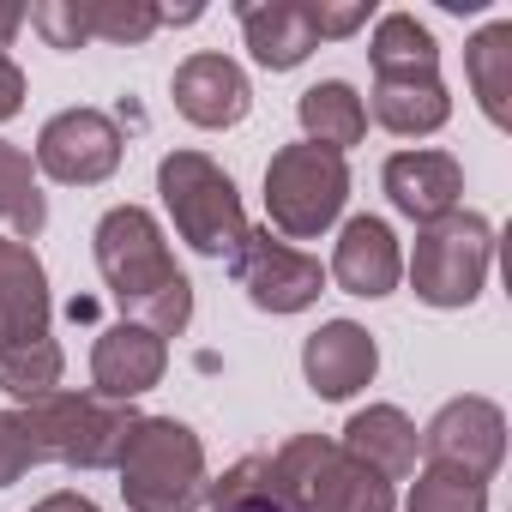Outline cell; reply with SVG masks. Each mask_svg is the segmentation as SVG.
Returning <instances> with one entry per match:
<instances>
[{"label": "cell", "instance_id": "obj_1", "mask_svg": "<svg viewBox=\"0 0 512 512\" xmlns=\"http://www.w3.org/2000/svg\"><path fill=\"white\" fill-rule=\"evenodd\" d=\"M97 272L109 284V296L121 302V314L157 338L187 332L193 320V284L175 266V253L157 229V217L145 205H115L97 223Z\"/></svg>", "mask_w": 512, "mask_h": 512}, {"label": "cell", "instance_id": "obj_2", "mask_svg": "<svg viewBox=\"0 0 512 512\" xmlns=\"http://www.w3.org/2000/svg\"><path fill=\"white\" fill-rule=\"evenodd\" d=\"M127 512H199L205 506V446L175 416H139L121 452Z\"/></svg>", "mask_w": 512, "mask_h": 512}, {"label": "cell", "instance_id": "obj_3", "mask_svg": "<svg viewBox=\"0 0 512 512\" xmlns=\"http://www.w3.org/2000/svg\"><path fill=\"white\" fill-rule=\"evenodd\" d=\"M19 416H25V434L37 440V452L55 464H73V470H115L139 428L133 404H109L97 392H49V398L25 404Z\"/></svg>", "mask_w": 512, "mask_h": 512}, {"label": "cell", "instance_id": "obj_4", "mask_svg": "<svg viewBox=\"0 0 512 512\" xmlns=\"http://www.w3.org/2000/svg\"><path fill=\"white\" fill-rule=\"evenodd\" d=\"M278 482L296 512H392L398 494L386 476H374L362 458H350L326 434H296L272 452Z\"/></svg>", "mask_w": 512, "mask_h": 512}, {"label": "cell", "instance_id": "obj_5", "mask_svg": "<svg viewBox=\"0 0 512 512\" xmlns=\"http://www.w3.org/2000/svg\"><path fill=\"white\" fill-rule=\"evenodd\" d=\"M157 193L181 229V241L205 260H229L247 235V211H241V193L235 181L205 157V151H169L157 163Z\"/></svg>", "mask_w": 512, "mask_h": 512}, {"label": "cell", "instance_id": "obj_6", "mask_svg": "<svg viewBox=\"0 0 512 512\" xmlns=\"http://www.w3.org/2000/svg\"><path fill=\"white\" fill-rule=\"evenodd\" d=\"M344 199H350V163L326 145L302 139L266 163V211H272V229L290 241H314L320 229H332Z\"/></svg>", "mask_w": 512, "mask_h": 512}, {"label": "cell", "instance_id": "obj_7", "mask_svg": "<svg viewBox=\"0 0 512 512\" xmlns=\"http://www.w3.org/2000/svg\"><path fill=\"white\" fill-rule=\"evenodd\" d=\"M494 260V229L476 211H452L440 223H422L416 253H410V284L428 308H470L482 296Z\"/></svg>", "mask_w": 512, "mask_h": 512}, {"label": "cell", "instance_id": "obj_8", "mask_svg": "<svg viewBox=\"0 0 512 512\" xmlns=\"http://www.w3.org/2000/svg\"><path fill=\"white\" fill-rule=\"evenodd\" d=\"M229 272H235V284L247 290V302L260 314H302L326 290L320 260H308L302 247L278 241L272 229H247L241 247L229 253Z\"/></svg>", "mask_w": 512, "mask_h": 512}, {"label": "cell", "instance_id": "obj_9", "mask_svg": "<svg viewBox=\"0 0 512 512\" xmlns=\"http://www.w3.org/2000/svg\"><path fill=\"white\" fill-rule=\"evenodd\" d=\"M37 169L67 187H97L121 169V127L103 109H61L37 133Z\"/></svg>", "mask_w": 512, "mask_h": 512}, {"label": "cell", "instance_id": "obj_10", "mask_svg": "<svg viewBox=\"0 0 512 512\" xmlns=\"http://www.w3.org/2000/svg\"><path fill=\"white\" fill-rule=\"evenodd\" d=\"M422 446H428V464H446V470H464V476L488 482L506 458V416L488 398H452L422 428Z\"/></svg>", "mask_w": 512, "mask_h": 512}, {"label": "cell", "instance_id": "obj_11", "mask_svg": "<svg viewBox=\"0 0 512 512\" xmlns=\"http://www.w3.org/2000/svg\"><path fill=\"white\" fill-rule=\"evenodd\" d=\"M169 97H175V109H181L193 127H235V121H247V109H253L247 73H241L229 55H187V61L175 67Z\"/></svg>", "mask_w": 512, "mask_h": 512}, {"label": "cell", "instance_id": "obj_12", "mask_svg": "<svg viewBox=\"0 0 512 512\" xmlns=\"http://www.w3.org/2000/svg\"><path fill=\"white\" fill-rule=\"evenodd\" d=\"M163 362H169L163 338L145 332V326H133V320H121V326H109V332L97 338V350H91V386H97V398H109V404H133L139 392H151V386L163 380Z\"/></svg>", "mask_w": 512, "mask_h": 512}, {"label": "cell", "instance_id": "obj_13", "mask_svg": "<svg viewBox=\"0 0 512 512\" xmlns=\"http://www.w3.org/2000/svg\"><path fill=\"white\" fill-rule=\"evenodd\" d=\"M374 368H380V350H374V338H368L356 320H326V326L302 344V374H308V386H314L320 398H350V392H362V386L374 380Z\"/></svg>", "mask_w": 512, "mask_h": 512}, {"label": "cell", "instance_id": "obj_14", "mask_svg": "<svg viewBox=\"0 0 512 512\" xmlns=\"http://www.w3.org/2000/svg\"><path fill=\"white\" fill-rule=\"evenodd\" d=\"M386 193H392V205H398L404 217L440 223V217H452L458 199H464V169H458V157H446V151H398V157L386 163Z\"/></svg>", "mask_w": 512, "mask_h": 512}, {"label": "cell", "instance_id": "obj_15", "mask_svg": "<svg viewBox=\"0 0 512 512\" xmlns=\"http://www.w3.org/2000/svg\"><path fill=\"white\" fill-rule=\"evenodd\" d=\"M49 338V278L25 241L0 235V344Z\"/></svg>", "mask_w": 512, "mask_h": 512}, {"label": "cell", "instance_id": "obj_16", "mask_svg": "<svg viewBox=\"0 0 512 512\" xmlns=\"http://www.w3.org/2000/svg\"><path fill=\"white\" fill-rule=\"evenodd\" d=\"M398 272H404V253L392 241V229L380 217H350L344 235H338V253H332V278L350 290V296H392L398 290Z\"/></svg>", "mask_w": 512, "mask_h": 512}, {"label": "cell", "instance_id": "obj_17", "mask_svg": "<svg viewBox=\"0 0 512 512\" xmlns=\"http://www.w3.org/2000/svg\"><path fill=\"white\" fill-rule=\"evenodd\" d=\"M350 458H362L374 476H386V482H404V476H416V452H422V434H416V422L398 410V404H368V410H356L350 416V428H344V440H338Z\"/></svg>", "mask_w": 512, "mask_h": 512}, {"label": "cell", "instance_id": "obj_18", "mask_svg": "<svg viewBox=\"0 0 512 512\" xmlns=\"http://www.w3.org/2000/svg\"><path fill=\"white\" fill-rule=\"evenodd\" d=\"M235 19H241V31H247L253 61L272 67V73H290V67H302V61L320 49V37H314V25H308V7H302V0H272V7H235Z\"/></svg>", "mask_w": 512, "mask_h": 512}, {"label": "cell", "instance_id": "obj_19", "mask_svg": "<svg viewBox=\"0 0 512 512\" xmlns=\"http://www.w3.org/2000/svg\"><path fill=\"white\" fill-rule=\"evenodd\" d=\"M446 115H452V103H446L440 73H374V121L386 133L416 139V133L446 127Z\"/></svg>", "mask_w": 512, "mask_h": 512}, {"label": "cell", "instance_id": "obj_20", "mask_svg": "<svg viewBox=\"0 0 512 512\" xmlns=\"http://www.w3.org/2000/svg\"><path fill=\"white\" fill-rule=\"evenodd\" d=\"M296 115H302V127H308V145H326V151H338V157L368 133V109H362V97H356L344 79L308 85Z\"/></svg>", "mask_w": 512, "mask_h": 512}, {"label": "cell", "instance_id": "obj_21", "mask_svg": "<svg viewBox=\"0 0 512 512\" xmlns=\"http://www.w3.org/2000/svg\"><path fill=\"white\" fill-rule=\"evenodd\" d=\"M205 506L211 512H296L284 482H278L272 452H253V458L229 464L217 482H205Z\"/></svg>", "mask_w": 512, "mask_h": 512}, {"label": "cell", "instance_id": "obj_22", "mask_svg": "<svg viewBox=\"0 0 512 512\" xmlns=\"http://www.w3.org/2000/svg\"><path fill=\"white\" fill-rule=\"evenodd\" d=\"M464 67H470V85L482 97V115L494 127H512V25H488L470 49H464Z\"/></svg>", "mask_w": 512, "mask_h": 512}, {"label": "cell", "instance_id": "obj_23", "mask_svg": "<svg viewBox=\"0 0 512 512\" xmlns=\"http://www.w3.org/2000/svg\"><path fill=\"white\" fill-rule=\"evenodd\" d=\"M374 73H440V49H434V31L416 25L410 13H386L374 25V49H368Z\"/></svg>", "mask_w": 512, "mask_h": 512}, {"label": "cell", "instance_id": "obj_24", "mask_svg": "<svg viewBox=\"0 0 512 512\" xmlns=\"http://www.w3.org/2000/svg\"><path fill=\"white\" fill-rule=\"evenodd\" d=\"M61 344L31 338V344H0V392H13L19 404H37L61 386Z\"/></svg>", "mask_w": 512, "mask_h": 512}, {"label": "cell", "instance_id": "obj_25", "mask_svg": "<svg viewBox=\"0 0 512 512\" xmlns=\"http://www.w3.org/2000/svg\"><path fill=\"white\" fill-rule=\"evenodd\" d=\"M0 217H7L19 235H43V223H49V199L37 193V169L7 139H0Z\"/></svg>", "mask_w": 512, "mask_h": 512}, {"label": "cell", "instance_id": "obj_26", "mask_svg": "<svg viewBox=\"0 0 512 512\" xmlns=\"http://www.w3.org/2000/svg\"><path fill=\"white\" fill-rule=\"evenodd\" d=\"M79 7H85L91 43H121V49H133V43H145V37L163 25V7H151V0H79Z\"/></svg>", "mask_w": 512, "mask_h": 512}, {"label": "cell", "instance_id": "obj_27", "mask_svg": "<svg viewBox=\"0 0 512 512\" xmlns=\"http://www.w3.org/2000/svg\"><path fill=\"white\" fill-rule=\"evenodd\" d=\"M410 512H488V488L464 470L428 464L410 488Z\"/></svg>", "mask_w": 512, "mask_h": 512}, {"label": "cell", "instance_id": "obj_28", "mask_svg": "<svg viewBox=\"0 0 512 512\" xmlns=\"http://www.w3.org/2000/svg\"><path fill=\"white\" fill-rule=\"evenodd\" d=\"M25 19L49 37V49H85V43H91V31H85V7H79V0H43V7H31Z\"/></svg>", "mask_w": 512, "mask_h": 512}, {"label": "cell", "instance_id": "obj_29", "mask_svg": "<svg viewBox=\"0 0 512 512\" xmlns=\"http://www.w3.org/2000/svg\"><path fill=\"white\" fill-rule=\"evenodd\" d=\"M31 464H43V452L25 434V416L19 410H0V488H13Z\"/></svg>", "mask_w": 512, "mask_h": 512}, {"label": "cell", "instance_id": "obj_30", "mask_svg": "<svg viewBox=\"0 0 512 512\" xmlns=\"http://www.w3.org/2000/svg\"><path fill=\"white\" fill-rule=\"evenodd\" d=\"M302 7H308V25H314V37L326 43V37H356L362 25H368V0H350V7H326V0H320V7H314V0H302Z\"/></svg>", "mask_w": 512, "mask_h": 512}, {"label": "cell", "instance_id": "obj_31", "mask_svg": "<svg viewBox=\"0 0 512 512\" xmlns=\"http://www.w3.org/2000/svg\"><path fill=\"white\" fill-rule=\"evenodd\" d=\"M19 103H25V73L7 61V49H0V121H13Z\"/></svg>", "mask_w": 512, "mask_h": 512}, {"label": "cell", "instance_id": "obj_32", "mask_svg": "<svg viewBox=\"0 0 512 512\" xmlns=\"http://www.w3.org/2000/svg\"><path fill=\"white\" fill-rule=\"evenodd\" d=\"M31 512H103V506H91L85 494H49V500H37Z\"/></svg>", "mask_w": 512, "mask_h": 512}, {"label": "cell", "instance_id": "obj_33", "mask_svg": "<svg viewBox=\"0 0 512 512\" xmlns=\"http://www.w3.org/2000/svg\"><path fill=\"white\" fill-rule=\"evenodd\" d=\"M19 25H25V13H19V7H0V43H7Z\"/></svg>", "mask_w": 512, "mask_h": 512}]
</instances>
